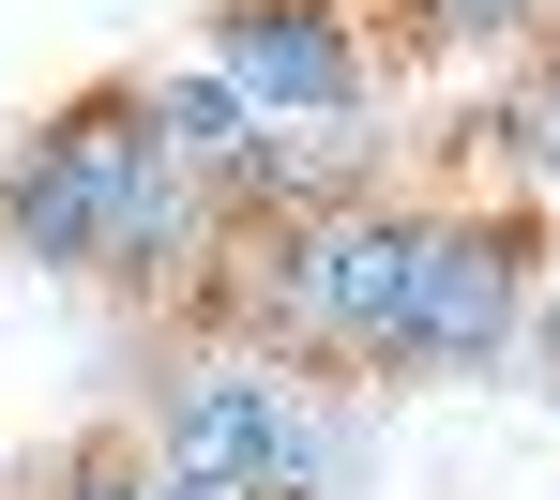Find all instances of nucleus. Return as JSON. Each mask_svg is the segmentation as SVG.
<instances>
[{"mask_svg":"<svg viewBox=\"0 0 560 500\" xmlns=\"http://www.w3.org/2000/svg\"><path fill=\"white\" fill-rule=\"evenodd\" d=\"M440 243H455V212L424 198H334V212H258V228H228V258H212V318H228V349H288V364H364V380H409V349H424V289H440Z\"/></svg>","mask_w":560,"mask_h":500,"instance_id":"nucleus-1","label":"nucleus"},{"mask_svg":"<svg viewBox=\"0 0 560 500\" xmlns=\"http://www.w3.org/2000/svg\"><path fill=\"white\" fill-rule=\"evenodd\" d=\"M152 455L243 470V486H273V500H349L364 425L318 395V380H288V349H197V364H167V395H152Z\"/></svg>","mask_w":560,"mask_h":500,"instance_id":"nucleus-2","label":"nucleus"},{"mask_svg":"<svg viewBox=\"0 0 560 500\" xmlns=\"http://www.w3.org/2000/svg\"><path fill=\"white\" fill-rule=\"evenodd\" d=\"M152 167V121H137V77L121 92H77L31 121V183L0 198V258H46V274H106V228Z\"/></svg>","mask_w":560,"mask_h":500,"instance_id":"nucleus-3","label":"nucleus"},{"mask_svg":"<svg viewBox=\"0 0 560 500\" xmlns=\"http://www.w3.org/2000/svg\"><path fill=\"white\" fill-rule=\"evenodd\" d=\"M212 77L258 121H364L378 106L364 0H212Z\"/></svg>","mask_w":560,"mask_h":500,"instance_id":"nucleus-4","label":"nucleus"},{"mask_svg":"<svg viewBox=\"0 0 560 500\" xmlns=\"http://www.w3.org/2000/svg\"><path fill=\"white\" fill-rule=\"evenodd\" d=\"M530 334V212H455V243H440V289H424V349H409V380H485L500 349Z\"/></svg>","mask_w":560,"mask_h":500,"instance_id":"nucleus-5","label":"nucleus"},{"mask_svg":"<svg viewBox=\"0 0 560 500\" xmlns=\"http://www.w3.org/2000/svg\"><path fill=\"white\" fill-rule=\"evenodd\" d=\"M137 121H152V137H167V152H183L228 212H258V152H273V121L228 92L212 61H152V77H137Z\"/></svg>","mask_w":560,"mask_h":500,"instance_id":"nucleus-6","label":"nucleus"},{"mask_svg":"<svg viewBox=\"0 0 560 500\" xmlns=\"http://www.w3.org/2000/svg\"><path fill=\"white\" fill-rule=\"evenodd\" d=\"M485 137H500V167H515L530 198H560V46H530V61H515V92H500V121H485Z\"/></svg>","mask_w":560,"mask_h":500,"instance_id":"nucleus-7","label":"nucleus"},{"mask_svg":"<svg viewBox=\"0 0 560 500\" xmlns=\"http://www.w3.org/2000/svg\"><path fill=\"white\" fill-rule=\"evenodd\" d=\"M424 46H560V15L546 0H394Z\"/></svg>","mask_w":560,"mask_h":500,"instance_id":"nucleus-8","label":"nucleus"},{"mask_svg":"<svg viewBox=\"0 0 560 500\" xmlns=\"http://www.w3.org/2000/svg\"><path fill=\"white\" fill-rule=\"evenodd\" d=\"M31 500H152V440H77Z\"/></svg>","mask_w":560,"mask_h":500,"instance_id":"nucleus-9","label":"nucleus"},{"mask_svg":"<svg viewBox=\"0 0 560 500\" xmlns=\"http://www.w3.org/2000/svg\"><path fill=\"white\" fill-rule=\"evenodd\" d=\"M530 364H546V395H560V274L530 289Z\"/></svg>","mask_w":560,"mask_h":500,"instance_id":"nucleus-10","label":"nucleus"},{"mask_svg":"<svg viewBox=\"0 0 560 500\" xmlns=\"http://www.w3.org/2000/svg\"><path fill=\"white\" fill-rule=\"evenodd\" d=\"M546 15H560V0H546Z\"/></svg>","mask_w":560,"mask_h":500,"instance_id":"nucleus-11","label":"nucleus"}]
</instances>
